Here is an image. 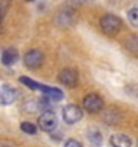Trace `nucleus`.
<instances>
[{
	"label": "nucleus",
	"instance_id": "obj_1",
	"mask_svg": "<svg viewBox=\"0 0 138 147\" xmlns=\"http://www.w3.org/2000/svg\"><path fill=\"white\" fill-rule=\"evenodd\" d=\"M100 26H101V31L108 35H115L117 32L121 29V20L114 16V14H106V16L101 17L100 20Z\"/></svg>",
	"mask_w": 138,
	"mask_h": 147
},
{
	"label": "nucleus",
	"instance_id": "obj_2",
	"mask_svg": "<svg viewBox=\"0 0 138 147\" xmlns=\"http://www.w3.org/2000/svg\"><path fill=\"white\" fill-rule=\"evenodd\" d=\"M39 126L45 132H52L57 127V115L51 110H45L39 117Z\"/></svg>",
	"mask_w": 138,
	"mask_h": 147
},
{
	"label": "nucleus",
	"instance_id": "obj_3",
	"mask_svg": "<svg viewBox=\"0 0 138 147\" xmlns=\"http://www.w3.org/2000/svg\"><path fill=\"white\" fill-rule=\"evenodd\" d=\"M83 107H85V110H87L89 113H97L101 110V107H103V100H101V96H98L97 94H89V95L85 96V100H83Z\"/></svg>",
	"mask_w": 138,
	"mask_h": 147
},
{
	"label": "nucleus",
	"instance_id": "obj_4",
	"mask_svg": "<svg viewBox=\"0 0 138 147\" xmlns=\"http://www.w3.org/2000/svg\"><path fill=\"white\" fill-rule=\"evenodd\" d=\"M83 118V110L77 104H69L63 109V119L68 124H75Z\"/></svg>",
	"mask_w": 138,
	"mask_h": 147
},
{
	"label": "nucleus",
	"instance_id": "obj_5",
	"mask_svg": "<svg viewBox=\"0 0 138 147\" xmlns=\"http://www.w3.org/2000/svg\"><path fill=\"white\" fill-rule=\"evenodd\" d=\"M43 63V54L37 49H32L29 52H26L25 55V66L29 69H35Z\"/></svg>",
	"mask_w": 138,
	"mask_h": 147
},
{
	"label": "nucleus",
	"instance_id": "obj_6",
	"mask_svg": "<svg viewBox=\"0 0 138 147\" xmlns=\"http://www.w3.org/2000/svg\"><path fill=\"white\" fill-rule=\"evenodd\" d=\"M16 90L9 84L0 86V106H9L16 101Z\"/></svg>",
	"mask_w": 138,
	"mask_h": 147
},
{
	"label": "nucleus",
	"instance_id": "obj_7",
	"mask_svg": "<svg viewBox=\"0 0 138 147\" xmlns=\"http://www.w3.org/2000/svg\"><path fill=\"white\" fill-rule=\"evenodd\" d=\"M58 80L64 86L74 87L77 84V81H78V74H77V71H74V69H64V71L60 72Z\"/></svg>",
	"mask_w": 138,
	"mask_h": 147
},
{
	"label": "nucleus",
	"instance_id": "obj_8",
	"mask_svg": "<svg viewBox=\"0 0 138 147\" xmlns=\"http://www.w3.org/2000/svg\"><path fill=\"white\" fill-rule=\"evenodd\" d=\"M110 146L112 147H132V141L129 136L118 133V135L110 136Z\"/></svg>",
	"mask_w": 138,
	"mask_h": 147
},
{
	"label": "nucleus",
	"instance_id": "obj_9",
	"mask_svg": "<svg viewBox=\"0 0 138 147\" xmlns=\"http://www.w3.org/2000/svg\"><path fill=\"white\" fill-rule=\"evenodd\" d=\"M17 60H18V52L12 48H8L2 55V63L5 66H12V64H16Z\"/></svg>",
	"mask_w": 138,
	"mask_h": 147
},
{
	"label": "nucleus",
	"instance_id": "obj_10",
	"mask_svg": "<svg viewBox=\"0 0 138 147\" xmlns=\"http://www.w3.org/2000/svg\"><path fill=\"white\" fill-rule=\"evenodd\" d=\"M87 140H89L92 147H101L103 136H101V133L97 130V129H89V132H87Z\"/></svg>",
	"mask_w": 138,
	"mask_h": 147
},
{
	"label": "nucleus",
	"instance_id": "obj_11",
	"mask_svg": "<svg viewBox=\"0 0 138 147\" xmlns=\"http://www.w3.org/2000/svg\"><path fill=\"white\" fill-rule=\"evenodd\" d=\"M20 83L26 84L29 89H34V90H43V87H45V84H40V83H37V81H32V80H29V78H26V77H20Z\"/></svg>",
	"mask_w": 138,
	"mask_h": 147
},
{
	"label": "nucleus",
	"instance_id": "obj_12",
	"mask_svg": "<svg viewBox=\"0 0 138 147\" xmlns=\"http://www.w3.org/2000/svg\"><path fill=\"white\" fill-rule=\"evenodd\" d=\"M127 18H129V22H131V25H132V26L138 28V8H132V9H129V12H127Z\"/></svg>",
	"mask_w": 138,
	"mask_h": 147
},
{
	"label": "nucleus",
	"instance_id": "obj_13",
	"mask_svg": "<svg viewBox=\"0 0 138 147\" xmlns=\"http://www.w3.org/2000/svg\"><path fill=\"white\" fill-rule=\"evenodd\" d=\"M20 129H22L25 133H29V135H34V133L37 132V127H35L32 123H28V121H23V123L20 124Z\"/></svg>",
	"mask_w": 138,
	"mask_h": 147
},
{
	"label": "nucleus",
	"instance_id": "obj_14",
	"mask_svg": "<svg viewBox=\"0 0 138 147\" xmlns=\"http://www.w3.org/2000/svg\"><path fill=\"white\" fill-rule=\"evenodd\" d=\"M64 147H83L80 141L77 140H68L66 142H64Z\"/></svg>",
	"mask_w": 138,
	"mask_h": 147
},
{
	"label": "nucleus",
	"instance_id": "obj_15",
	"mask_svg": "<svg viewBox=\"0 0 138 147\" xmlns=\"http://www.w3.org/2000/svg\"><path fill=\"white\" fill-rule=\"evenodd\" d=\"M0 22H2V11H0Z\"/></svg>",
	"mask_w": 138,
	"mask_h": 147
},
{
	"label": "nucleus",
	"instance_id": "obj_16",
	"mask_svg": "<svg viewBox=\"0 0 138 147\" xmlns=\"http://www.w3.org/2000/svg\"><path fill=\"white\" fill-rule=\"evenodd\" d=\"M28 2H32V0H28Z\"/></svg>",
	"mask_w": 138,
	"mask_h": 147
}]
</instances>
